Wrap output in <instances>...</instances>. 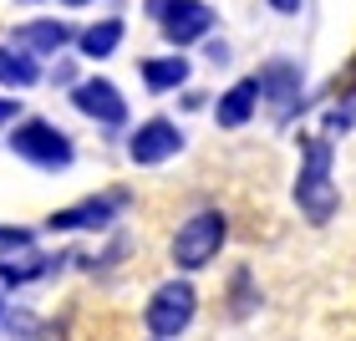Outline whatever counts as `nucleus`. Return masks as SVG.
I'll list each match as a JSON object with an SVG mask.
<instances>
[{"label": "nucleus", "mask_w": 356, "mask_h": 341, "mask_svg": "<svg viewBox=\"0 0 356 341\" xmlns=\"http://www.w3.org/2000/svg\"><path fill=\"white\" fill-rule=\"evenodd\" d=\"M296 209L311 224H331L341 209V189L331 178V138L326 133H300V173H296Z\"/></svg>", "instance_id": "obj_1"}, {"label": "nucleus", "mask_w": 356, "mask_h": 341, "mask_svg": "<svg viewBox=\"0 0 356 341\" xmlns=\"http://www.w3.org/2000/svg\"><path fill=\"white\" fill-rule=\"evenodd\" d=\"M6 143H10V153L21 158V164L41 168V173H61V168L76 164L72 138L61 133L56 122H46V118H21V122H15V133H10Z\"/></svg>", "instance_id": "obj_2"}, {"label": "nucleus", "mask_w": 356, "mask_h": 341, "mask_svg": "<svg viewBox=\"0 0 356 341\" xmlns=\"http://www.w3.org/2000/svg\"><path fill=\"white\" fill-rule=\"evenodd\" d=\"M224 239H229V219H224V209H199V214H188L184 224H178L173 235V265L193 275L204 265H214Z\"/></svg>", "instance_id": "obj_3"}, {"label": "nucleus", "mask_w": 356, "mask_h": 341, "mask_svg": "<svg viewBox=\"0 0 356 341\" xmlns=\"http://www.w3.org/2000/svg\"><path fill=\"white\" fill-rule=\"evenodd\" d=\"M193 316H199V290H193V280H163L148 296V306H143V326H148L153 341H173L184 336L193 326Z\"/></svg>", "instance_id": "obj_4"}, {"label": "nucleus", "mask_w": 356, "mask_h": 341, "mask_svg": "<svg viewBox=\"0 0 356 341\" xmlns=\"http://www.w3.org/2000/svg\"><path fill=\"white\" fill-rule=\"evenodd\" d=\"M127 204H133L127 189H107V193H92V199H76L72 209H56V214L46 219V230L51 235H92V230L118 224L127 214Z\"/></svg>", "instance_id": "obj_5"}, {"label": "nucleus", "mask_w": 356, "mask_h": 341, "mask_svg": "<svg viewBox=\"0 0 356 341\" xmlns=\"http://www.w3.org/2000/svg\"><path fill=\"white\" fill-rule=\"evenodd\" d=\"M143 10L158 21V31L173 46H193L214 31V6H204V0H148Z\"/></svg>", "instance_id": "obj_6"}, {"label": "nucleus", "mask_w": 356, "mask_h": 341, "mask_svg": "<svg viewBox=\"0 0 356 341\" xmlns=\"http://www.w3.org/2000/svg\"><path fill=\"white\" fill-rule=\"evenodd\" d=\"M254 82H260V102H270V112L280 122H290L296 107H305V72H300V61L275 56V61H265V67L254 72Z\"/></svg>", "instance_id": "obj_7"}, {"label": "nucleus", "mask_w": 356, "mask_h": 341, "mask_svg": "<svg viewBox=\"0 0 356 341\" xmlns=\"http://www.w3.org/2000/svg\"><path fill=\"white\" fill-rule=\"evenodd\" d=\"M178 153H184V127L173 118H148V122H138L133 133H127V158H133L138 168H158Z\"/></svg>", "instance_id": "obj_8"}, {"label": "nucleus", "mask_w": 356, "mask_h": 341, "mask_svg": "<svg viewBox=\"0 0 356 341\" xmlns=\"http://www.w3.org/2000/svg\"><path fill=\"white\" fill-rule=\"evenodd\" d=\"M72 107L92 118L97 127H107V133H118L127 122V97L118 92V82H107V77H82V82L72 87Z\"/></svg>", "instance_id": "obj_9"}, {"label": "nucleus", "mask_w": 356, "mask_h": 341, "mask_svg": "<svg viewBox=\"0 0 356 341\" xmlns=\"http://www.w3.org/2000/svg\"><path fill=\"white\" fill-rule=\"evenodd\" d=\"M72 41H76V31H72V21H61V15L26 21V26L10 31V46H15V51H26V56H56L61 46H72Z\"/></svg>", "instance_id": "obj_10"}, {"label": "nucleus", "mask_w": 356, "mask_h": 341, "mask_svg": "<svg viewBox=\"0 0 356 341\" xmlns=\"http://www.w3.org/2000/svg\"><path fill=\"white\" fill-rule=\"evenodd\" d=\"M254 107H260V82H254V77H239L229 92H219L214 122H219V127H245V122L254 118Z\"/></svg>", "instance_id": "obj_11"}, {"label": "nucleus", "mask_w": 356, "mask_h": 341, "mask_svg": "<svg viewBox=\"0 0 356 341\" xmlns=\"http://www.w3.org/2000/svg\"><path fill=\"white\" fill-rule=\"evenodd\" d=\"M61 270V255H36V250H21V255H0V290H15V285H31L41 275Z\"/></svg>", "instance_id": "obj_12"}, {"label": "nucleus", "mask_w": 356, "mask_h": 341, "mask_svg": "<svg viewBox=\"0 0 356 341\" xmlns=\"http://www.w3.org/2000/svg\"><path fill=\"white\" fill-rule=\"evenodd\" d=\"M122 31L127 26L118 21V15H102V21H92L87 31H76V51L92 56V61H102V56H112L122 46Z\"/></svg>", "instance_id": "obj_13"}, {"label": "nucleus", "mask_w": 356, "mask_h": 341, "mask_svg": "<svg viewBox=\"0 0 356 341\" xmlns=\"http://www.w3.org/2000/svg\"><path fill=\"white\" fill-rule=\"evenodd\" d=\"M138 72H143V87L148 92H178L188 82V56H148Z\"/></svg>", "instance_id": "obj_14"}, {"label": "nucleus", "mask_w": 356, "mask_h": 341, "mask_svg": "<svg viewBox=\"0 0 356 341\" xmlns=\"http://www.w3.org/2000/svg\"><path fill=\"white\" fill-rule=\"evenodd\" d=\"M36 82H41V61L26 56V51H15V46H0V87L26 92V87H36Z\"/></svg>", "instance_id": "obj_15"}, {"label": "nucleus", "mask_w": 356, "mask_h": 341, "mask_svg": "<svg viewBox=\"0 0 356 341\" xmlns=\"http://www.w3.org/2000/svg\"><path fill=\"white\" fill-rule=\"evenodd\" d=\"M6 331H10V341H67L61 321H41L31 311H6Z\"/></svg>", "instance_id": "obj_16"}, {"label": "nucleus", "mask_w": 356, "mask_h": 341, "mask_svg": "<svg viewBox=\"0 0 356 341\" xmlns=\"http://www.w3.org/2000/svg\"><path fill=\"white\" fill-rule=\"evenodd\" d=\"M254 306H260V290H254V275H250L245 265H239V270H234V280H229V316H234V321H245V316L254 311Z\"/></svg>", "instance_id": "obj_17"}, {"label": "nucleus", "mask_w": 356, "mask_h": 341, "mask_svg": "<svg viewBox=\"0 0 356 341\" xmlns=\"http://www.w3.org/2000/svg\"><path fill=\"white\" fill-rule=\"evenodd\" d=\"M31 239H36V235H31V230H15V224H0V250H31Z\"/></svg>", "instance_id": "obj_18"}, {"label": "nucleus", "mask_w": 356, "mask_h": 341, "mask_svg": "<svg viewBox=\"0 0 356 341\" xmlns=\"http://www.w3.org/2000/svg\"><path fill=\"white\" fill-rule=\"evenodd\" d=\"M10 122H21V97H0V133H6Z\"/></svg>", "instance_id": "obj_19"}, {"label": "nucleus", "mask_w": 356, "mask_h": 341, "mask_svg": "<svg viewBox=\"0 0 356 341\" xmlns=\"http://www.w3.org/2000/svg\"><path fill=\"white\" fill-rule=\"evenodd\" d=\"M209 61H214V67H224V61H229V46H224V41H209Z\"/></svg>", "instance_id": "obj_20"}, {"label": "nucleus", "mask_w": 356, "mask_h": 341, "mask_svg": "<svg viewBox=\"0 0 356 341\" xmlns=\"http://www.w3.org/2000/svg\"><path fill=\"white\" fill-rule=\"evenodd\" d=\"M275 15H300V0H270Z\"/></svg>", "instance_id": "obj_21"}, {"label": "nucleus", "mask_w": 356, "mask_h": 341, "mask_svg": "<svg viewBox=\"0 0 356 341\" xmlns=\"http://www.w3.org/2000/svg\"><path fill=\"white\" fill-rule=\"evenodd\" d=\"M67 6H92V0H67Z\"/></svg>", "instance_id": "obj_22"}, {"label": "nucleus", "mask_w": 356, "mask_h": 341, "mask_svg": "<svg viewBox=\"0 0 356 341\" xmlns=\"http://www.w3.org/2000/svg\"><path fill=\"white\" fill-rule=\"evenodd\" d=\"M0 326H6V306H0Z\"/></svg>", "instance_id": "obj_23"}]
</instances>
